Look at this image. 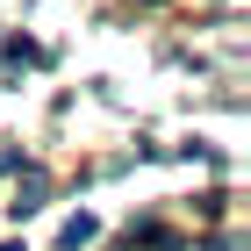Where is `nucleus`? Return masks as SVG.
Here are the masks:
<instances>
[{"instance_id":"nucleus-1","label":"nucleus","mask_w":251,"mask_h":251,"mask_svg":"<svg viewBox=\"0 0 251 251\" xmlns=\"http://www.w3.org/2000/svg\"><path fill=\"white\" fill-rule=\"evenodd\" d=\"M7 208H15V215H36V208H43V173H36V165L22 173V187H15V201H7Z\"/></svg>"},{"instance_id":"nucleus-2","label":"nucleus","mask_w":251,"mask_h":251,"mask_svg":"<svg viewBox=\"0 0 251 251\" xmlns=\"http://www.w3.org/2000/svg\"><path fill=\"white\" fill-rule=\"evenodd\" d=\"M94 230H100L94 215H72V223H65V237H58V244H65V251H79V244H94Z\"/></svg>"},{"instance_id":"nucleus-3","label":"nucleus","mask_w":251,"mask_h":251,"mask_svg":"<svg viewBox=\"0 0 251 251\" xmlns=\"http://www.w3.org/2000/svg\"><path fill=\"white\" fill-rule=\"evenodd\" d=\"M208 251H237V244H230V237H223V244H208Z\"/></svg>"}]
</instances>
